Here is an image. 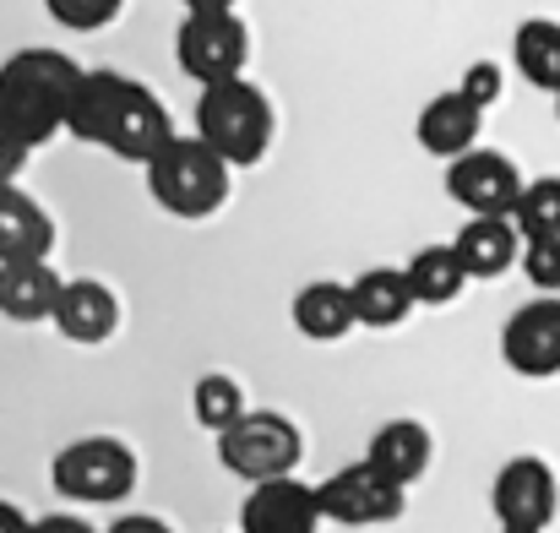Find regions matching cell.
Wrapping results in <instances>:
<instances>
[{"mask_svg": "<svg viewBox=\"0 0 560 533\" xmlns=\"http://www.w3.org/2000/svg\"><path fill=\"white\" fill-rule=\"evenodd\" d=\"M82 71L88 66H77L66 49H16L0 66V126L16 142L44 148L49 137L66 131V109Z\"/></svg>", "mask_w": 560, "mask_h": 533, "instance_id": "obj_1", "label": "cell"}, {"mask_svg": "<svg viewBox=\"0 0 560 533\" xmlns=\"http://www.w3.org/2000/svg\"><path fill=\"white\" fill-rule=\"evenodd\" d=\"M196 137L229 170L261 164L267 148H272V104H267V93L256 82H245V77L207 82L201 99H196Z\"/></svg>", "mask_w": 560, "mask_h": 533, "instance_id": "obj_2", "label": "cell"}, {"mask_svg": "<svg viewBox=\"0 0 560 533\" xmlns=\"http://www.w3.org/2000/svg\"><path fill=\"white\" fill-rule=\"evenodd\" d=\"M148 190L170 218H212L229 201V164L201 137H175L148 164Z\"/></svg>", "mask_w": 560, "mask_h": 533, "instance_id": "obj_3", "label": "cell"}, {"mask_svg": "<svg viewBox=\"0 0 560 533\" xmlns=\"http://www.w3.org/2000/svg\"><path fill=\"white\" fill-rule=\"evenodd\" d=\"M49 485L77 507H115L137 490V452L120 436H82L55 452Z\"/></svg>", "mask_w": 560, "mask_h": 533, "instance_id": "obj_4", "label": "cell"}, {"mask_svg": "<svg viewBox=\"0 0 560 533\" xmlns=\"http://www.w3.org/2000/svg\"><path fill=\"white\" fill-rule=\"evenodd\" d=\"M305 457V436L289 414H272V408H245L223 436H218V463L245 479V485H261V479H283L294 474Z\"/></svg>", "mask_w": 560, "mask_h": 533, "instance_id": "obj_5", "label": "cell"}, {"mask_svg": "<svg viewBox=\"0 0 560 533\" xmlns=\"http://www.w3.org/2000/svg\"><path fill=\"white\" fill-rule=\"evenodd\" d=\"M175 60L196 88L245 77L250 27L240 22V11H186V22L175 33Z\"/></svg>", "mask_w": 560, "mask_h": 533, "instance_id": "obj_6", "label": "cell"}, {"mask_svg": "<svg viewBox=\"0 0 560 533\" xmlns=\"http://www.w3.org/2000/svg\"><path fill=\"white\" fill-rule=\"evenodd\" d=\"M180 131H175V120H170V109H164V99L153 93V88H142V82H131V77H120V88H115V104H109V115H104V137H98V148H109L115 159H126V164H153L170 142H175Z\"/></svg>", "mask_w": 560, "mask_h": 533, "instance_id": "obj_7", "label": "cell"}, {"mask_svg": "<svg viewBox=\"0 0 560 533\" xmlns=\"http://www.w3.org/2000/svg\"><path fill=\"white\" fill-rule=\"evenodd\" d=\"M322 496V518L338 523V529H381L392 518H402V485H392L375 463H343L338 474H327L316 485Z\"/></svg>", "mask_w": 560, "mask_h": 533, "instance_id": "obj_8", "label": "cell"}, {"mask_svg": "<svg viewBox=\"0 0 560 533\" xmlns=\"http://www.w3.org/2000/svg\"><path fill=\"white\" fill-rule=\"evenodd\" d=\"M490 512L512 533H545L560 512V479L545 457H512L501 463L490 485Z\"/></svg>", "mask_w": 560, "mask_h": 533, "instance_id": "obj_9", "label": "cell"}, {"mask_svg": "<svg viewBox=\"0 0 560 533\" xmlns=\"http://www.w3.org/2000/svg\"><path fill=\"white\" fill-rule=\"evenodd\" d=\"M523 185L528 179L517 175V164L506 153H495V148H474V153L446 164V196L468 218H512Z\"/></svg>", "mask_w": 560, "mask_h": 533, "instance_id": "obj_10", "label": "cell"}, {"mask_svg": "<svg viewBox=\"0 0 560 533\" xmlns=\"http://www.w3.org/2000/svg\"><path fill=\"white\" fill-rule=\"evenodd\" d=\"M501 359H506V370H517L528 381L560 375V294H539L506 316Z\"/></svg>", "mask_w": 560, "mask_h": 533, "instance_id": "obj_11", "label": "cell"}, {"mask_svg": "<svg viewBox=\"0 0 560 533\" xmlns=\"http://www.w3.org/2000/svg\"><path fill=\"white\" fill-rule=\"evenodd\" d=\"M322 496L316 485L283 474V479H261L250 485L245 507H240V533H322Z\"/></svg>", "mask_w": 560, "mask_h": 533, "instance_id": "obj_12", "label": "cell"}, {"mask_svg": "<svg viewBox=\"0 0 560 533\" xmlns=\"http://www.w3.org/2000/svg\"><path fill=\"white\" fill-rule=\"evenodd\" d=\"M479 131H485V109H479L474 99H463L457 88H452V93H435V99L419 109V120H413L419 148H424L430 159H441V164L474 153V148H479Z\"/></svg>", "mask_w": 560, "mask_h": 533, "instance_id": "obj_13", "label": "cell"}, {"mask_svg": "<svg viewBox=\"0 0 560 533\" xmlns=\"http://www.w3.org/2000/svg\"><path fill=\"white\" fill-rule=\"evenodd\" d=\"M49 322L60 327V338L93 349V344H109V338H115V327H120V300H115V289L98 283V278H66L60 305H55Z\"/></svg>", "mask_w": 560, "mask_h": 533, "instance_id": "obj_14", "label": "cell"}, {"mask_svg": "<svg viewBox=\"0 0 560 533\" xmlns=\"http://www.w3.org/2000/svg\"><path fill=\"white\" fill-rule=\"evenodd\" d=\"M49 251H55L49 212L16 179L0 185V267L5 262H49Z\"/></svg>", "mask_w": 560, "mask_h": 533, "instance_id": "obj_15", "label": "cell"}, {"mask_svg": "<svg viewBox=\"0 0 560 533\" xmlns=\"http://www.w3.org/2000/svg\"><path fill=\"white\" fill-rule=\"evenodd\" d=\"M430 457H435V441H430V430L419 419H386L371 436V447H365V463H375L402 490L430 474Z\"/></svg>", "mask_w": 560, "mask_h": 533, "instance_id": "obj_16", "label": "cell"}, {"mask_svg": "<svg viewBox=\"0 0 560 533\" xmlns=\"http://www.w3.org/2000/svg\"><path fill=\"white\" fill-rule=\"evenodd\" d=\"M452 251L463 256L468 278H501L523 262V234L512 218H468L452 240Z\"/></svg>", "mask_w": 560, "mask_h": 533, "instance_id": "obj_17", "label": "cell"}, {"mask_svg": "<svg viewBox=\"0 0 560 533\" xmlns=\"http://www.w3.org/2000/svg\"><path fill=\"white\" fill-rule=\"evenodd\" d=\"M66 278L49 262H5L0 267V316L5 322H49Z\"/></svg>", "mask_w": 560, "mask_h": 533, "instance_id": "obj_18", "label": "cell"}, {"mask_svg": "<svg viewBox=\"0 0 560 533\" xmlns=\"http://www.w3.org/2000/svg\"><path fill=\"white\" fill-rule=\"evenodd\" d=\"M294 333L300 338H311V344H338L343 333H354L360 322H354V294H349V283H338V278H316V283H305L300 294H294Z\"/></svg>", "mask_w": 560, "mask_h": 533, "instance_id": "obj_19", "label": "cell"}, {"mask_svg": "<svg viewBox=\"0 0 560 533\" xmlns=\"http://www.w3.org/2000/svg\"><path fill=\"white\" fill-rule=\"evenodd\" d=\"M349 294H354V322H360V327H375V333L402 327V322L419 311V300H413L402 267H371V273H360V278L349 283Z\"/></svg>", "mask_w": 560, "mask_h": 533, "instance_id": "obj_20", "label": "cell"}, {"mask_svg": "<svg viewBox=\"0 0 560 533\" xmlns=\"http://www.w3.org/2000/svg\"><path fill=\"white\" fill-rule=\"evenodd\" d=\"M512 60L517 77L539 93H560V22L556 16H528L512 33Z\"/></svg>", "mask_w": 560, "mask_h": 533, "instance_id": "obj_21", "label": "cell"}, {"mask_svg": "<svg viewBox=\"0 0 560 533\" xmlns=\"http://www.w3.org/2000/svg\"><path fill=\"white\" fill-rule=\"evenodd\" d=\"M402 273H408V289H413L419 305H452V300L474 283L468 267H463V256H457L452 245H424V251H413Z\"/></svg>", "mask_w": 560, "mask_h": 533, "instance_id": "obj_22", "label": "cell"}, {"mask_svg": "<svg viewBox=\"0 0 560 533\" xmlns=\"http://www.w3.org/2000/svg\"><path fill=\"white\" fill-rule=\"evenodd\" d=\"M190 414H196V425H201V430L223 436V430L245 414V386H240L234 375L212 370V375H201V381H196V392H190Z\"/></svg>", "mask_w": 560, "mask_h": 533, "instance_id": "obj_23", "label": "cell"}, {"mask_svg": "<svg viewBox=\"0 0 560 533\" xmlns=\"http://www.w3.org/2000/svg\"><path fill=\"white\" fill-rule=\"evenodd\" d=\"M512 223L523 240H560V175H539L523 185Z\"/></svg>", "mask_w": 560, "mask_h": 533, "instance_id": "obj_24", "label": "cell"}, {"mask_svg": "<svg viewBox=\"0 0 560 533\" xmlns=\"http://www.w3.org/2000/svg\"><path fill=\"white\" fill-rule=\"evenodd\" d=\"M44 11L60 27H71V33H98V27H109L126 11V0H44Z\"/></svg>", "mask_w": 560, "mask_h": 533, "instance_id": "obj_25", "label": "cell"}, {"mask_svg": "<svg viewBox=\"0 0 560 533\" xmlns=\"http://www.w3.org/2000/svg\"><path fill=\"white\" fill-rule=\"evenodd\" d=\"M523 278L539 294H560V240H523Z\"/></svg>", "mask_w": 560, "mask_h": 533, "instance_id": "obj_26", "label": "cell"}, {"mask_svg": "<svg viewBox=\"0 0 560 533\" xmlns=\"http://www.w3.org/2000/svg\"><path fill=\"white\" fill-rule=\"evenodd\" d=\"M501 88H506V82H501V66H495V60H474V66L463 71V82H457V93L474 99L479 109H490V104L501 99Z\"/></svg>", "mask_w": 560, "mask_h": 533, "instance_id": "obj_27", "label": "cell"}, {"mask_svg": "<svg viewBox=\"0 0 560 533\" xmlns=\"http://www.w3.org/2000/svg\"><path fill=\"white\" fill-rule=\"evenodd\" d=\"M27 153H33V148H27V142H16V137L0 126V185H11V179L27 170Z\"/></svg>", "mask_w": 560, "mask_h": 533, "instance_id": "obj_28", "label": "cell"}, {"mask_svg": "<svg viewBox=\"0 0 560 533\" xmlns=\"http://www.w3.org/2000/svg\"><path fill=\"white\" fill-rule=\"evenodd\" d=\"M33 533H104V529L82 523L77 512H49V518H33Z\"/></svg>", "mask_w": 560, "mask_h": 533, "instance_id": "obj_29", "label": "cell"}, {"mask_svg": "<svg viewBox=\"0 0 560 533\" xmlns=\"http://www.w3.org/2000/svg\"><path fill=\"white\" fill-rule=\"evenodd\" d=\"M104 533H175L164 518H153V512H126V518H115Z\"/></svg>", "mask_w": 560, "mask_h": 533, "instance_id": "obj_30", "label": "cell"}, {"mask_svg": "<svg viewBox=\"0 0 560 533\" xmlns=\"http://www.w3.org/2000/svg\"><path fill=\"white\" fill-rule=\"evenodd\" d=\"M0 533H33V518L11 501H0Z\"/></svg>", "mask_w": 560, "mask_h": 533, "instance_id": "obj_31", "label": "cell"}, {"mask_svg": "<svg viewBox=\"0 0 560 533\" xmlns=\"http://www.w3.org/2000/svg\"><path fill=\"white\" fill-rule=\"evenodd\" d=\"M186 11H240V0H180Z\"/></svg>", "mask_w": 560, "mask_h": 533, "instance_id": "obj_32", "label": "cell"}, {"mask_svg": "<svg viewBox=\"0 0 560 533\" xmlns=\"http://www.w3.org/2000/svg\"><path fill=\"white\" fill-rule=\"evenodd\" d=\"M556 120H560V93H556Z\"/></svg>", "mask_w": 560, "mask_h": 533, "instance_id": "obj_33", "label": "cell"}, {"mask_svg": "<svg viewBox=\"0 0 560 533\" xmlns=\"http://www.w3.org/2000/svg\"><path fill=\"white\" fill-rule=\"evenodd\" d=\"M501 533H512V529H501Z\"/></svg>", "mask_w": 560, "mask_h": 533, "instance_id": "obj_34", "label": "cell"}]
</instances>
